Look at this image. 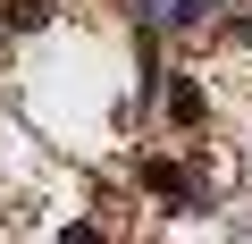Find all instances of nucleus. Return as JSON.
Segmentation results:
<instances>
[{"instance_id": "nucleus-1", "label": "nucleus", "mask_w": 252, "mask_h": 244, "mask_svg": "<svg viewBox=\"0 0 252 244\" xmlns=\"http://www.w3.org/2000/svg\"><path fill=\"white\" fill-rule=\"evenodd\" d=\"M168 17H185V26H193V17H210V0H177V9H168Z\"/></svg>"}]
</instances>
